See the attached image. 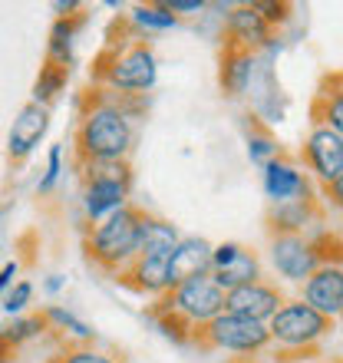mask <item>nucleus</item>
Returning a JSON list of instances; mask_svg holds the SVG:
<instances>
[{
    "label": "nucleus",
    "mask_w": 343,
    "mask_h": 363,
    "mask_svg": "<svg viewBox=\"0 0 343 363\" xmlns=\"http://www.w3.org/2000/svg\"><path fill=\"white\" fill-rule=\"evenodd\" d=\"M79 145L89 159H96L99 165L119 162L129 145H133V125L129 116L119 113L116 106H99L86 116L83 129H79Z\"/></svg>",
    "instance_id": "obj_1"
},
{
    "label": "nucleus",
    "mask_w": 343,
    "mask_h": 363,
    "mask_svg": "<svg viewBox=\"0 0 343 363\" xmlns=\"http://www.w3.org/2000/svg\"><path fill=\"white\" fill-rule=\"evenodd\" d=\"M139 215L133 208H119L93 231V255L109 268H119L139 255Z\"/></svg>",
    "instance_id": "obj_2"
},
{
    "label": "nucleus",
    "mask_w": 343,
    "mask_h": 363,
    "mask_svg": "<svg viewBox=\"0 0 343 363\" xmlns=\"http://www.w3.org/2000/svg\"><path fill=\"white\" fill-rule=\"evenodd\" d=\"M327 330H330V320L310 311L307 304H281L277 314L271 317V327H267L271 340L284 347H307L320 340Z\"/></svg>",
    "instance_id": "obj_3"
},
{
    "label": "nucleus",
    "mask_w": 343,
    "mask_h": 363,
    "mask_svg": "<svg viewBox=\"0 0 343 363\" xmlns=\"http://www.w3.org/2000/svg\"><path fill=\"white\" fill-rule=\"evenodd\" d=\"M172 311L179 317H185L189 324H208V320H215L225 311V291H218L208 274L189 277V281H181L175 287Z\"/></svg>",
    "instance_id": "obj_4"
},
{
    "label": "nucleus",
    "mask_w": 343,
    "mask_h": 363,
    "mask_svg": "<svg viewBox=\"0 0 343 363\" xmlns=\"http://www.w3.org/2000/svg\"><path fill=\"white\" fill-rule=\"evenodd\" d=\"M208 340L221 350H231V354H257L267 347L271 334H267V324L221 311L215 320H208Z\"/></svg>",
    "instance_id": "obj_5"
},
{
    "label": "nucleus",
    "mask_w": 343,
    "mask_h": 363,
    "mask_svg": "<svg viewBox=\"0 0 343 363\" xmlns=\"http://www.w3.org/2000/svg\"><path fill=\"white\" fill-rule=\"evenodd\" d=\"M125 195H129V179L125 169L116 162H106L103 172H96L89 189H86V215L93 221L109 218L113 211L125 208Z\"/></svg>",
    "instance_id": "obj_6"
},
{
    "label": "nucleus",
    "mask_w": 343,
    "mask_h": 363,
    "mask_svg": "<svg viewBox=\"0 0 343 363\" xmlns=\"http://www.w3.org/2000/svg\"><path fill=\"white\" fill-rule=\"evenodd\" d=\"M211 268H215V287L218 291H235V287H244V284H254L257 281V258L248 255L241 245H218L211 248Z\"/></svg>",
    "instance_id": "obj_7"
},
{
    "label": "nucleus",
    "mask_w": 343,
    "mask_h": 363,
    "mask_svg": "<svg viewBox=\"0 0 343 363\" xmlns=\"http://www.w3.org/2000/svg\"><path fill=\"white\" fill-rule=\"evenodd\" d=\"M155 77H159V67H155V57L149 47H133L109 67V83L116 89H125V93L152 89Z\"/></svg>",
    "instance_id": "obj_8"
},
{
    "label": "nucleus",
    "mask_w": 343,
    "mask_h": 363,
    "mask_svg": "<svg viewBox=\"0 0 343 363\" xmlns=\"http://www.w3.org/2000/svg\"><path fill=\"white\" fill-rule=\"evenodd\" d=\"M277 307H281V294H277L274 287L261 284V281L235 287V291L225 294V311H228V314L248 317V320H257V324L271 320V317L277 314Z\"/></svg>",
    "instance_id": "obj_9"
},
{
    "label": "nucleus",
    "mask_w": 343,
    "mask_h": 363,
    "mask_svg": "<svg viewBox=\"0 0 343 363\" xmlns=\"http://www.w3.org/2000/svg\"><path fill=\"white\" fill-rule=\"evenodd\" d=\"M271 261L287 281H304L317 271V251L300 235H281L271 248Z\"/></svg>",
    "instance_id": "obj_10"
},
{
    "label": "nucleus",
    "mask_w": 343,
    "mask_h": 363,
    "mask_svg": "<svg viewBox=\"0 0 343 363\" xmlns=\"http://www.w3.org/2000/svg\"><path fill=\"white\" fill-rule=\"evenodd\" d=\"M304 297H307V307L317 311L320 317H340L343 311V271L337 268H320L314 274L307 277V287H304Z\"/></svg>",
    "instance_id": "obj_11"
},
{
    "label": "nucleus",
    "mask_w": 343,
    "mask_h": 363,
    "mask_svg": "<svg viewBox=\"0 0 343 363\" xmlns=\"http://www.w3.org/2000/svg\"><path fill=\"white\" fill-rule=\"evenodd\" d=\"M47 129H50V109L47 106H37V103L23 106V109L17 113V119H13V125H10L7 152L17 155V159L30 155L40 145V139L47 135Z\"/></svg>",
    "instance_id": "obj_12"
},
{
    "label": "nucleus",
    "mask_w": 343,
    "mask_h": 363,
    "mask_svg": "<svg viewBox=\"0 0 343 363\" xmlns=\"http://www.w3.org/2000/svg\"><path fill=\"white\" fill-rule=\"evenodd\" d=\"M211 268V245L205 238H185L169 255V287H179L189 277H201Z\"/></svg>",
    "instance_id": "obj_13"
},
{
    "label": "nucleus",
    "mask_w": 343,
    "mask_h": 363,
    "mask_svg": "<svg viewBox=\"0 0 343 363\" xmlns=\"http://www.w3.org/2000/svg\"><path fill=\"white\" fill-rule=\"evenodd\" d=\"M307 159L317 169V175L324 182H340L343 172V139L334 133V129H317L307 143Z\"/></svg>",
    "instance_id": "obj_14"
},
{
    "label": "nucleus",
    "mask_w": 343,
    "mask_h": 363,
    "mask_svg": "<svg viewBox=\"0 0 343 363\" xmlns=\"http://www.w3.org/2000/svg\"><path fill=\"white\" fill-rule=\"evenodd\" d=\"M179 245V231L155 218L139 221V258H169Z\"/></svg>",
    "instance_id": "obj_15"
},
{
    "label": "nucleus",
    "mask_w": 343,
    "mask_h": 363,
    "mask_svg": "<svg viewBox=\"0 0 343 363\" xmlns=\"http://www.w3.org/2000/svg\"><path fill=\"white\" fill-rule=\"evenodd\" d=\"M264 189L274 201H291V199H297L307 185H304V179H300V172H297L294 165L271 159V162L264 165Z\"/></svg>",
    "instance_id": "obj_16"
},
{
    "label": "nucleus",
    "mask_w": 343,
    "mask_h": 363,
    "mask_svg": "<svg viewBox=\"0 0 343 363\" xmlns=\"http://www.w3.org/2000/svg\"><path fill=\"white\" fill-rule=\"evenodd\" d=\"M254 57L238 50V53H228L225 57V67H221V86L228 89L231 96H241L251 86V77H254Z\"/></svg>",
    "instance_id": "obj_17"
},
{
    "label": "nucleus",
    "mask_w": 343,
    "mask_h": 363,
    "mask_svg": "<svg viewBox=\"0 0 343 363\" xmlns=\"http://www.w3.org/2000/svg\"><path fill=\"white\" fill-rule=\"evenodd\" d=\"M231 33L241 40V43H248V47H264L267 40V23L261 17H257V10L251 7H235L231 10Z\"/></svg>",
    "instance_id": "obj_18"
},
{
    "label": "nucleus",
    "mask_w": 343,
    "mask_h": 363,
    "mask_svg": "<svg viewBox=\"0 0 343 363\" xmlns=\"http://www.w3.org/2000/svg\"><path fill=\"white\" fill-rule=\"evenodd\" d=\"M73 37H77V20H57L53 30H50V57H53V67L67 63L73 60Z\"/></svg>",
    "instance_id": "obj_19"
},
{
    "label": "nucleus",
    "mask_w": 343,
    "mask_h": 363,
    "mask_svg": "<svg viewBox=\"0 0 343 363\" xmlns=\"http://www.w3.org/2000/svg\"><path fill=\"white\" fill-rule=\"evenodd\" d=\"M135 281L145 291H165L169 287V258H139L135 264Z\"/></svg>",
    "instance_id": "obj_20"
},
{
    "label": "nucleus",
    "mask_w": 343,
    "mask_h": 363,
    "mask_svg": "<svg viewBox=\"0 0 343 363\" xmlns=\"http://www.w3.org/2000/svg\"><path fill=\"white\" fill-rule=\"evenodd\" d=\"M63 83H67V69H63V67H43V69H40L37 86H33V103L47 106L50 99L63 89Z\"/></svg>",
    "instance_id": "obj_21"
},
{
    "label": "nucleus",
    "mask_w": 343,
    "mask_h": 363,
    "mask_svg": "<svg viewBox=\"0 0 343 363\" xmlns=\"http://www.w3.org/2000/svg\"><path fill=\"white\" fill-rule=\"evenodd\" d=\"M133 20L139 23V27H145V30H169V27L179 23V17H172L165 7H135Z\"/></svg>",
    "instance_id": "obj_22"
},
{
    "label": "nucleus",
    "mask_w": 343,
    "mask_h": 363,
    "mask_svg": "<svg viewBox=\"0 0 343 363\" xmlns=\"http://www.w3.org/2000/svg\"><path fill=\"white\" fill-rule=\"evenodd\" d=\"M40 330H43V320H40V317H23V320H17L10 330H0V340H4V344H23L30 337H37Z\"/></svg>",
    "instance_id": "obj_23"
},
{
    "label": "nucleus",
    "mask_w": 343,
    "mask_h": 363,
    "mask_svg": "<svg viewBox=\"0 0 343 363\" xmlns=\"http://www.w3.org/2000/svg\"><path fill=\"white\" fill-rule=\"evenodd\" d=\"M47 317L53 320V324H60L63 330H69V334H77V337H83V340H89L93 337V327H86L79 317H73L69 311H63V307H50L47 311Z\"/></svg>",
    "instance_id": "obj_24"
},
{
    "label": "nucleus",
    "mask_w": 343,
    "mask_h": 363,
    "mask_svg": "<svg viewBox=\"0 0 343 363\" xmlns=\"http://www.w3.org/2000/svg\"><path fill=\"white\" fill-rule=\"evenodd\" d=\"M60 172H63V149H60V145H53V149H50V159H47V175L40 179L37 191H43V195H47V191H53V185L60 182Z\"/></svg>",
    "instance_id": "obj_25"
},
{
    "label": "nucleus",
    "mask_w": 343,
    "mask_h": 363,
    "mask_svg": "<svg viewBox=\"0 0 343 363\" xmlns=\"http://www.w3.org/2000/svg\"><path fill=\"white\" fill-rule=\"evenodd\" d=\"M248 155H251V162L267 165L277 155L274 139H267V135H251V139H248Z\"/></svg>",
    "instance_id": "obj_26"
},
{
    "label": "nucleus",
    "mask_w": 343,
    "mask_h": 363,
    "mask_svg": "<svg viewBox=\"0 0 343 363\" xmlns=\"http://www.w3.org/2000/svg\"><path fill=\"white\" fill-rule=\"evenodd\" d=\"M30 297H33V287H30L27 281H20V284L7 294V304H4V311H7V314H23V307L30 304Z\"/></svg>",
    "instance_id": "obj_27"
},
{
    "label": "nucleus",
    "mask_w": 343,
    "mask_h": 363,
    "mask_svg": "<svg viewBox=\"0 0 343 363\" xmlns=\"http://www.w3.org/2000/svg\"><path fill=\"white\" fill-rule=\"evenodd\" d=\"M257 10V17L264 20V23H274V20H284L287 17V4H274V0H257L251 4Z\"/></svg>",
    "instance_id": "obj_28"
},
{
    "label": "nucleus",
    "mask_w": 343,
    "mask_h": 363,
    "mask_svg": "<svg viewBox=\"0 0 343 363\" xmlns=\"http://www.w3.org/2000/svg\"><path fill=\"white\" fill-rule=\"evenodd\" d=\"M60 363H113L106 354H99V350H73V354H67Z\"/></svg>",
    "instance_id": "obj_29"
},
{
    "label": "nucleus",
    "mask_w": 343,
    "mask_h": 363,
    "mask_svg": "<svg viewBox=\"0 0 343 363\" xmlns=\"http://www.w3.org/2000/svg\"><path fill=\"white\" fill-rule=\"evenodd\" d=\"M162 7L175 17V13H195V10H201L205 4H201V0H169V4H162Z\"/></svg>",
    "instance_id": "obj_30"
},
{
    "label": "nucleus",
    "mask_w": 343,
    "mask_h": 363,
    "mask_svg": "<svg viewBox=\"0 0 343 363\" xmlns=\"http://www.w3.org/2000/svg\"><path fill=\"white\" fill-rule=\"evenodd\" d=\"M330 125H327V129H334L337 135H340V129H343V99L340 96H334V103H330Z\"/></svg>",
    "instance_id": "obj_31"
},
{
    "label": "nucleus",
    "mask_w": 343,
    "mask_h": 363,
    "mask_svg": "<svg viewBox=\"0 0 343 363\" xmlns=\"http://www.w3.org/2000/svg\"><path fill=\"white\" fill-rule=\"evenodd\" d=\"M13 277H17V261H10V264L0 268V294H4V287L13 284Z\"/></svg>",
    "instance_id": "obj_32"
},
{
    "label": "nucleus",
    "mask_w": 343,
    "mask_h": 363,
    "mask_svg": "<svg viewBox=\"0 0 343 363\" xmlns=\"http://www.w3.org/2000/svg\"><path fill=\"white\" fill-rule=\"evenodd\" d=\"M63 284H67V277H63V274H53V277L47 281V291H50V294H57Z\"/></svg>",
    "instance_id": "obj_33"
},
{
    "label": "nucleus",
    "mask_w": 343,
    "mask_h": 363,
    "mask_svg": "<svg viewBox=\"0 0 343 363\" xmlns=\"http://www.w3.org/2000/svg\"><path fill=\"white\" fill-rule=\"evenodd\" d=\"M53 10L67 13V10H79V4H77V0H57V4H53Z\"/></svg>",
    "instance_id": "obj_34"
},
{
    "label": "nucleus",
    "mask_w": 343,
    "mask_h": 363,
    "mask_svg": "<svg viewBox=\"0 0 343 363\" xmlns=\"http://www.w3.org/2000/svg\"><path fill=\"white\" fill-rule=\"evenodd\" d=\"M0 363H7V360H4V350H0Z\"/></svg>",
    "instance_id": "obj_35"
},
{
    "label": "nucleus",
    "mask_w": 343,
    "mask_h": 363,
    "mask_svg": "<svg viewBox=\"0 0 343 363\" xmlns=\"http://www.w3.org/2000/svg\"><path fill=\"white\" fill-rule=\"evenodd\" d=\"M267 363H284V360H267Z\"/></svg>",
    "instance_id": "obj_36"
},
{
    "label": "nucleus",
    "mask_w": 343,
    "mask_h": 363,
    "mask_svg": "<svg viewBox=\"0 0 343 363\" xmlns=\"http://www.w3.org/2000/svg\"><path fill=\"white\" fill-rule=\"evenodd\" d=\"M0 218H4V211H0Z\"/></svg>",
    "instance_id": "obj_37"
},
{
    "label": "nucleus",
    "mask_w": 343,
    "mask_h": 363,
    "mask_svg": "<svg viewBox=\"0 0 343 363\" xmlns=\"http://www.w3.org/2000/svg\"><path fill=\"white\" fill-rule=\"evenodd\" d=\"M0 330H4V327H0Z\"/></svg>",
    "instance_id": "obj_38"
}]
</instances>
